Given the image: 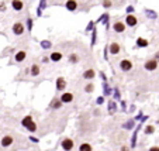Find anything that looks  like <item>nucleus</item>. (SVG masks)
<instances>
[{"label": "nucleus", "instance_id": "1", "mask_svg": "<svg viewBox=\"0 0 159 151\" xmlns=\"http://www.w3.org/2000/svg\"><path fill=\"white\" fill-rule=\"evenodd\" d=\"M73 147H75V141L72 140L71 137H65L62 140V143H61V148L64 151H72Z\"/></svg>", "mask_w": 159, "mask_h": 151}, {"label": "nucleus", "instance_id": "2", "mask_svg": "<svg viewBox=\"0 0 159 151\" xmlns=\"http://www.w3.org/2000/svg\"><path fill=\"white\" fill-rule=\"evenodd\" d=\"M13 141H14L13 135L6 134L4 137H1V140H0V145H1L3 148H7V147H10V145L13 144Z\"/></svg>", "mask_w": 159, "mask_h": 151}, {"label": "nucleus", "instance_id": "3", "mask_svg": "<svg viewBox=\"0 0 159 151\" xmlns=\"http://www.w3.org/2000/svg\"><path fill=\"white\" fill-rule=\"evenodd\" d=\"M120 69L123 72H130L132 69V62L130 59H123L120 61Z\"/></svg>", "mask_w": 159, "mask_h": 151}, {"label": "nucleus", "instance_id": "4", "mask_svg": "<svg viewBox=\"0 0 159 151\" xmlns=\"http://www.w3.org/2000/svg\"><path fill=\"white\" fill-rule=\"evenodd\" d=\"M144 68L146 71H155L158 68V61L156 59H148L145 64H144Z\"/></svg>", "mask_w": 159, "mask_h": 151}, {"label": "nucleus", "instance_id": "5", "mask_svg": "<svg viewBox=\"0 0 159 151\" xmlns=\"http://www.w3.org/2000/svg\"><path fill=\"white\" fill-rule=\"evenodd\" d=\"M59 100L62 102V104L71 103L72 100H73V93H72V92H64V93L61 95V97H59Z\"/></svg>", "mask_w": 159, "mask_h": 151}, {"label": "nucleus", "instance_id": "6", "mask_svg": "<svg viewBox=\"0 0 159 151\" xmlns=\"http://www.w3.org/2000/svg\"><path fill=\"white\" fill-rule=\"evenodd\" d=\"M13 32H14L16 35H21L24 32V23L17 21V23L13 24Z\"/></svg>", "mask_w": 159, "mask_h": 151}, {"label": "nucleus", "instance_id": "7", "mask_svg": "<svg viewBox=\"0 0 159 151\" xmlns=\"http://www.w3.org/2000/svg\"><path fill=\"white\" fill-rule=\"evenodd\" d=\"M55 86H56V90H58V92L65 90V87H66V80H65V78L59 76V78L56 79V82H55Z\"/></svg>", "mask_w": 159, "mask_h": 151}, {"label": "nucleus", "instance_id": "8", "mask_svg": "<svg viewBox=\"0 0 159 151\" xmlns=\"http://www.w3.org/2000/svg\"><path fill=\"white\" fill-rule=\"evenodd\" d=\"M137 24H138V18L135 16H132V14H128L125 17V25L128 27H135Z\"/></svg>", "mask_w": 159, "mask_h": 151}, {"label": "nucleus", "instance_id": "9", "mask_svg": "<svg viewBox=\"0 0 159 151\" xmlns=\"http://www.w3.org/2000/svg\"><path fill=\"white\" fill-rule=\"evenodd\" d=\"M125 23H123V21H116V23L113 24V30L116 32H124L125 31Z\"/></svg>", "mask_w": 159, "mask_h": 151}, {"label": "nucleus", "instance_id": "10", "mask_svg": "<svg viewBox=\"0 0 159 151\" xmlns=\"http://www.w3.org/2000/svg\"><path fill=\"white\" fill-rule=\"evenodd\" d=\"M120 49H121V47H120L118 42H111V44L109 45V52H110L111 55H117L120 52Z\"/></svg>", "mask_w": 159, "mask_h": 151}, {"label": "nucleus", "instance_id": "11", "mask_svg": "<svg viewBox=\"0 0 159 151\" xmlns=\"http://www.w3.org/2000/svg\"><path fill=\"white\" fill-rule=\"evenodd\" d=\"M11 7L14 8L16 11H21L24 8V1L23 0H13L11 1Z\"/></svg>", "mask_w": 159, "mask_h": 151}, {"label": "nucleus", "instance_id": "12", "mask_svg": "<svg viewBox=\"0 0 159 151\" xmlns=\"http://www.w3.org/2000/svg\"><path fill=\"white\" fill-rule=\"evenodd\" d=\"M65 7L68 8L69 11H76V8H78V1H76V0H68V1L65 3Z\"/></svg>", "mask_w": 159, "mask_h": 151}, {"label": "nucleus", "instance_id": "13", "mask_svg": "<svg viewBox=\"0 0 159 151\" xmlns=\"http://www.w3.org/2000/svg\"><path fill=\"white\" fill-rule=\"evenodd\" d=\"M25 58H27V54H25V51H18L16 55H14V61H16L17 64H20V62L25 61Z\"/></svg>", "mask_w": 159, "mask_h": 151}, {"label": "nucleus", "instance_id": "14", "mask_svg": "<svg viewBox=\"0 0 159 151\" xmlns=\"http://www.w3.org/2000/svg\"><path fill=\"white\" fill-rule=\"evenodd\" d=\"M95 76H96V72H95V69H92V68H89V69H86V71L83 72V78L88 80H92Z\"/></svg>", "mask_w": 159, "mask_h": 151}, {"label": "nucleus", "instance_id": "15", "mask_svg": "<svg viewBox=\"0 0 159 151\" xmlns=\"http://www.w3.org/2000/svg\"><path fill=\"white\" fill-rule=\"evenodd\" d=\"M62 59V52H58V51H55V52H52L51 55H49V61H54V62H59Z\"/></svg>", "mask_w": 159, "mask_h": 151}, {"label": "nucleus", "instance_id": "16", "mask_svg": "<svg viewBox=\"0 0 159 151\" xmlns=\"http://www.w3.org/2000/svg\"><path fill=\"white\" fill-rule=\"evenodd\" d=\"M30 69H31L30 73H31L32 76H38V75H40V72H41V68H40V65H38V64H32Z\"/></svg>", "mask_w": 159, "mask_h": 151}, {"label": "nucleus", "instance_id": "17", "mask_svg": "<svg viewBox=\"0 0 159 151\" xmlns=\"http://www.w3.org/2000/svg\"><path fill=\"white\" fill-rule=\"evenodd\" d=\"M79 151H93V147L89 143H82L79 145Z\"/></svg>", "mask_w": 159, "mask_h": 151}, {"label": "nucleus", "instance_id": "18", "mask_svg": "<svg viewBox=\"0 0 159 151\" xmlns=\"http://www.w3.org/2000/svg\"><path fill=\"white\" fill-rule=\"evenodd\" d=\"M51 107H52V109H61V107H62V102H61V100H59V99H54V100H52V102H51Z\"/></svg>", "mask_w": 159, "mask_h": 151}, {"label": "nucleus", "instance_id": "19", "mask_svg": "<svg viewBox=\"0 0 159 151\" xmlns=\"http://www.w3.org/2000/svg\"><path fill=\"white\" fill-rule=\"evenodd\" d=\"M68 61H69V64H78L79 62V55L78 54H71Z\"/></svg>", "mask_w": 159, "mask_h": 151}, {"label": "nucleus", "instance_id": "20", "mask_svg": "<svg viewBox=\"0 0 159 151\" xmlns=\"http://www.w3.org/2000/svg\"><path fill=\"white\" fill-rule=\"evenodd\" d=\"M31 121H32V116H31V114H27V116H25V117L21 120V124H23L24 127H27V126H28Z\"/></svg>", "mask_w": 159, "mask_h": 151}, {"label": "nucleus", "instance_id": "21", "mask_svg": "<svg viewBox=\"0 0 159 151\" xmlns=\"http://www.w3.org/2000/svg\"><path fill=\"white\" fill-rule=\"evenodd\" d=\"M137 45H138V47H148V41L146 40H144V38H138V40H137Z\"/></svg>", "mask_w": 159, "mask_h": 151}, {"label": "nucleus", "instance_id": "22", "mask_svg": "<svg viewBox=\"0 0 159 151\" xmlns=\"http://www.w3.org/2000/svg\"><path fill=\"white\" fill-rule=\"evenodd\" d=\"M25 128H27L28 131H31V133H34V131H37V124H35L34 121H31V123H30V124H28V126H27Z\"/></svg>", "mask_w": 159, "mask_h": 151}, {"label": "nucleus", "instance_id": "23", "mask_svg": "<svg viewBox=\"0 0 159 151\" xmlns=\"http://www.w3.org/2000/svg\"><path fill=\"white\" fill-rule=\"evenodd\" d=\"M123 127L127 128V130H131V128L134 127V120H128L127 123H124V124H123Z\"/></svg>", "mask_w": 159, "mask_h": 151}, {"label": "nucleus", "instance_id": "24", "mask_svg": "<svg viewBox=\"0 0 159 151\" xmlns=\"http://www.w3.org/2000/svg\"><path fill=\"white\" fill-rule=\"evenodd\" d=\"M153 131H155V127H153V126H151V124H149V126H146V127L144 128V133H145V134H152Z\"/></svg>", "mask_w": 159, "mask_h": 151}, {"label": "nucleus", "instance_id": "25", "mask_svg": "<svg viewBox=\"0 0 159 151\" xmlns=\"http://www.w3.org/2000/svg\"><path fill=\"white\" fill-rule=\"evenodd\" d=\"M93 90H95V85H93V83H88V85L85 86V92H86V93H92Z\"/></svg>", "mask_w": 159, "mask_h": 151}, {"label": "nucleus", "instance_id": "26", "mask_svg": "<svg viewBox=\"0 0 159 151\" xmlns=\"http://www.w3.org/2000/svg\"><path fill=\"white\" fill-rule=\"evenodd\" d=\"M109 111L113 114V111H116V102L111 100V102H109Z\"/></svg>", "mask_w": 159, "mask_h": 151}, {"label": "nucleus", "instance_id": "27", "mask_svg": "<svg viewBox=\"0 0 159 151\" xmlns=\"http://www.w3.org/2000/svg\"><path fill=\"white\" fill-rule=\"evenodd\" d=\"M145 13H146V16L151 17V18H156V17H158V14H156V13H155L153 10H146Z\"/></svg>", "mask_w": 159, "mask_h": 151}, {"label": "nucleus", "instance_id": "28", "mask_svg": "<svg viewBox=\"0 0 159 151\" xmlns=\"http://www.w3.org/2000/svg\"><path fill=\"white\" fill-rule=\"evenodd\" d=\"M137 137H138V127H137V130H135V131H134V135H132V141H131V145H132V147H135Z\"/></svg>", "mask_w": 159, "mask_h": 151}, {"label": "nucleus", "instance_id": "29", "mask_svg": "<svg viewBox=\"0 0 159 151\" xmlns=\"http://www.w3.org/2000/svg\"><path fill=\"white\" fill-rule=\"evenodd\" d=\"M41 45H42V48L48 49V48H51V42H49V41H42V42H41Z\"/></svg>", "mask_w": 159, "mask_h": 151}, {"label": "nucleus", "instance_id": "30", "mask_svg": "<svg viewBox=\"0 0 159 151\" xmlns=\"http://www.w3.org/2000/svg\"><path fill=\"white\" fill-rule=\"evenodd\" d=\"M103 6L106 8H110V7H111V0H104V1H103Z\"/></svg>", "mask_w": 159, "mask_h": 151}, {"label": "nucleus", "instance_id": "31", "mask_svg": "<svg viewBox=\"0 0 159 151\" xmlns=\"http://www.w3.org/2000/svg\"><path fill=\"white\" fill-rule=\"evenodd\" d=\"M96 102H97V104H103L104 103V97H103V96L97 97V100H96Z\"/></svg>", "mask_w": 159, "mask_h": 151}, {"label": "nucleus", "instance_id": "32", "mask_svg": "<svg viewBox=\"0 0 159 151\" xmlns=\"http://www.w3.org/2000/svg\"><path fill=\"white\" fill-rule=\"evenodd\" d=\"M27 27H28V30H31V28H32V20H31V18H28V20H27Z\"/></svg>", "mask_w": 159, "mask_h": 151}, {"label": "nucleus", "instance_id": "33", "mask_svg": "<svg viewBox=\"0 0 159 151\" xmlns=\"http://www.w3.org/2000/svg\"><path fill=\"white\" fill-rule=\"evenodd\" d=\"M42 62H44V64H48V62H49V56H42Z\"/></svg>", "mask_w": 159, "mask_h": 151}, {"label": "nucleus", "instance_id": "34", "mask_svg": "<svg viewBox=\"0 0 159 151\" xmlns=\"http://www.w3.org/2000/svg\"><path fill=\"white\" fill-rule=\"evenodd\" d=\"M120 151H130V147H127V145H123V147L120 148Z\"/></svg>", "mask_w": 159, "mask_h": 151}, {"label": "nucleus", "instance_id": "35", "mask_svg": "<svg viewBox=\"0 0 159 151\" xmlns=\"http://www.w3.org/2000/svg\"><path fill=\"white\" fill-rule=\"evenodd\" d=\"M149 151H159V147H156V145H155V147H151Z\"/></svg>", "mask_w": 159, "mask_h": 151}, {"label": "nucleus", "instance_id": "36", "mask_svg": "<svg viewBox=\"0 0 159 151\" xmlns=\"http://www.w3.org/2000/svg\"><path fill=\"white\" fill-rule=\"evenodd\" d=\"M4 8H6L4 7V4H0V10H4Z\"/></svg>", "mask_w": 159, "mask_h": 151}, {"label": "nucleus", "instance_id": "37", "mask_svg": "<svg viewBox=\"0 0 159 151\" xmlns=\"http://www.w3.org/2000/svg\"><path fill=\"white\" fill-rule=\"evenodd\" d=\"M155 56H156V61H158V59H159V52H158V54H156Z\"/></svg>", "mask_w": 159, "mask_h": 151}]
</instances>
